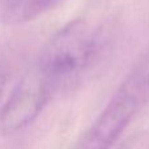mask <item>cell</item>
Segmentation results:
<instances>
[{
  "label": "cell",
  "instance_id": "obj_1",
  "mask_svg": "<svg viewBox=\"0 0 149 149\" xmlns=\"http://www.w3.org/2000/svg\"><path fill=\"white\" fill-rule=\"evenodd\" d=\"M102 47L103 36L98 29L84 21H73L47 42L37 65L56 92L86 72Z\"/></svg>",
  "mask_w": 149,
  "mask_h": 149
},
{
  "label": "cell",
  "instance_id": "obj_2",
  "mask_svg": "<svg viewBox=\"0 0 149 149\" xmlns=\"http://www.w3.org/2000/svg\"><path fill=\"white\" fill-rule=\"evenodd\" d=\"M149 101V56L139 62L109 100L76 149H113Z\"/></svg>",
  "mask_w": 149,
  "mask_h": 149
},
{
  "label": "cell",
  "instance_id": "obj_3",
  "mask_svg": "<svg viewBox=\"0 0 149 149\" xmlns=\"http://www.w3.org/2000/svg\"><path fill=\"white\" fill-rule=\"evenodd\" d=\"M50 81L38 65L28 71L18 81L0 113V124L7 132H16L36 120L54 95Z\"/></svg>",
  "mask_w": 149,
  "mask_h": 149
},
{
  "label": "cell",
  "instance_id": "obj_4",
  "mask_svg": "<svg viewBox=\"0 0 149 149\" xmlns=\"http://www.w3.org/2000/svg\"><path fill=\"white\" fill-rule=\"evenodd\" d=\"M62 0H0V20L8 25L25 24L49 12Z\"/></svg>",
  "mask_w": 149,
  "mask_h": 149
}]
</instances>
